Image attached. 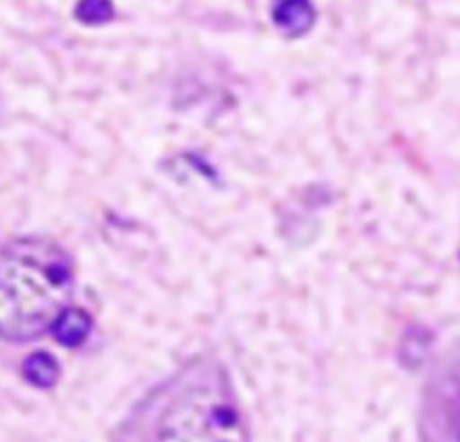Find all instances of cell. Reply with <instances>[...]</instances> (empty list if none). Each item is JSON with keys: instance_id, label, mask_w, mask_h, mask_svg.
<instances>
[{"instance_id": "obj_1", "label": "cell", "mask_w": 460, "mask_h": 442, "mask_svg": "<svg viewBox=\"0 0 460 442\" xmlns=\"http://www.w3.org/2000/svg\"><path fill=\"white\" fill-rule=\"evenodd\" d=\"M72 289V261L56 243L23 237L0 248V338L27 341L52 331Z\"/></svg>"}, {"instance_id": "obj_2", "label": "cell", "mask_w": 460, "mask_h": 442, "mask_svg": "<svg viewBox=\"0 0 460 442\" xmlns=\"http://www.w3.org/2000/svg\"><path fill=\"white\" fill-rule=\"evenodd\" d=\"M149 442H248L219 370L187 372L151 401Z\"/></svg>"}, {"instance_id": "obj_3", "label": "cell", "mask_w": 460, "mask_h": 442, "mask_svg": "<svg viewBox=\"0 0 460 442\" xmlns=\"http://www.w3.org/2000/svg\"><path fill=\"white\" fill-rule=\"evenodd\" d=\"M273 23L288 36L305 34L316 18L311 0H271Z\"/></svg>"}, {"instance_id": "obj_4", "label": "cell", "mask_w": 460, "mask_h": 442, "mask_svg": "<svg viewBox=\"0 0 460 442\" xmlns=\"http://www.w3.org/2000/svg\"><path fill=\"white\" fill-rule=\"evenodd\" d=\"M92 331V318L75 307H68L54 323L52 332L61 345L75 347L86 340Z\"/></svg>"}, {"instance_id": "obj_5", "label": "cell", "mask_w": 460, "mask_h": 442, "mask_svg": "<svg viewBox=\"0 0 460 442\" xmlns=\"http://www.w3.org/2000/svg\"><path fill=\"white\" fill-rule=\"evenodd\" d=\"M23 374L25 377L38 386H50L56 383L59 376V367L54 358H50L45 352L32 354L25 365H23Z\"/></svg>"}, {"instance_id": "obj_6", "label": "cell", "mask_w": 460, "mask_h": 442, "mask_svg": "<svg viewBox=\"0 0 460 442\" xmlns=\"http://www.w3.org/2000/svg\"><path fill=\"white\" fill-rule=\"evenodd\" d=\"M75 16L86 25H101L111 20L113 4L111 0H77Z\"/></svg>"}]
</instances>
